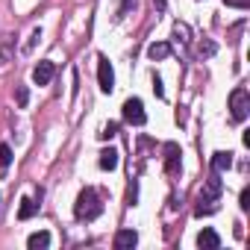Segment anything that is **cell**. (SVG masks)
Wrapping results in <instances>:
<instances>
[{"instance_id": "d6986e66", "label": "cell", "mask_w": 250, "mask_h": 250, "mask_svg": "<svg viewBox=\"0 0 250 250\" xmlns=\"http://www.w3.org/2000/svg\"><path fill=\"white\" fill-rule=\"evenodd\" d=\"M153 94H156V97H165V88H162V80H159L156 74H153Z\"/></svg>"}, {"instance_id": "8fae6325", "label": "cell", "mask_w": 250, "mask_h": 250, "mask_svg": "<svg viewBox=\"0 0 250 250\" xmlns=\"http://www.w3.org/2000/svg\"><path fill=\"white\" fill-rule=\"evenodd\" d=\"M27 247L30 250H44V247H50V232H33L30 238H27Z\"/></svg>"}, {"instance_id": "ac0fdd59", "label": "cell", "mask_w": 250, "mask_h": 250, "mask_svg": "<svg viewBox=\"0 0 250 250\" xmlns=\"http://www.w3.org/2000/svg\"><path fill=\"white\" fill-rule=\"evenodd\" d=\"M224 6H232V9H247L250 0H224Z\"/></svg>"}, {"instance_id": "3957f363", "label": "cell", "mask_w": 250, "mask_h": 250, "mask_svg": "<svg viewBox=\"0 0 250 250\" xmlns=\"http://www.w3.org/2000/svg\"><path fill=\"white\" fill-rule=\"evenodd\" d=\"M121 115L127 124H133V127H142V124L147 121V112H145V103L139 97H130V100H124L121 106Z\"/></svg>"}, {"instance_id": "9a60e30c", "label": "cell", "mask_w": 250, "mask_h": 250, "mask_svg": "<svg viewBox=\"0 0 250 250\" xmlns=\"http://www.w3.org/2000/svg\"><path fill=\"white\" fill-rule=\"evenodd\" d=\"M15 100H18V106H21V109L30 103V91H27V85H18V91H15Z\"/></svg>"}, {"instance_id": "2e32d148", "label": "cell", "mask_w": 250, "mask_h": 250, "mask_svg": "<svg viewBox=\"0 0 250 250\" xmlns=\"http://www.w3.org/2000/svg\"><path fill=\"white\" fill-rule=\"evenodd\" d=\"M115 136H118V124H106V127L100 130V139H103V142H109V139H115Z\"/></svg>"}, {"instance_id": "5b68a950", "label": "cell", "mask_w": 250, "mask_h": 250, "mask_svg": "<svg viewBox=\"0 0 250 250\" xmlns=\"http://www.w3.org/2000/svg\"><path fill=\"white\" fill-rule=\"evenodd\" d=\"M53 74H56V65H53L50 59H44V62H39V65L33 68V83H36V85H47V83L53 80Z\"/></svg>"}, {"instance_id": "30bf717a", "label": "cell", "mask_w": 250, "mask_h": 250, "mask_svg": "<svg viewBox=\"0 0 250 250\" xmlns=\"http://www.w3.org/2000/svg\"><path fill=\"white\" fill-rule=\"evenodd\" d=\"M147 56H150L153 62L168 59V56H171V44H168V42H153V44L147 47Z\"/></svg>"}, {"instance_id": "277c9868", "label": "cell", "mask_w": 250, "mask_h": 250, "mask_svg": "<svg viewBox=\"0 0 250 250\" xmlns=\"http://www.w3.org/2000/svg\"><path fill=\"white\" fill-rule=\"evenodd\" d=\"M97 83H100V91L112 94V88H115V71H112V65H109L106 56H97Z\"/></svg>"}, {"instance_id": "4fadbf2b", "label": "cell", "mask_w": 250, "mask_h": 250, "mask_svg": "<svg viewBox=\"0 0 250 250\" xmlns=\"http://www.w3.org/2000/svg\"><path fill=\"white\" fill-rule=\"evenodd\" d=\"M36 212H39V203L30 200V197H24V200H21V209H18V218H21V221H30Z\"/></svg>"}, {"instance_id": "5bb4252c", "label": "cell", "mask_w": 250, "mask_h": 250, "mask_svg": "<svg viewBox=\"0 0 250 250\" xmlns=\"http://www.w3.org/2000/svg\"><path fill=\"white\" fill-rule=\"evenodd\" d=\"M9 165H12V147L9 145H0V168L6 171Z\"/></svg>"}, {"instance_id": "ba28073f", "label": "cell", "mask_w": 250, "mask_h": 250, "mask_svg": "<svg viewBox=\"0 0 250 250\" xmlns=\"http://www.w3.org/2000/svg\"><path fill=\"white\" fill-rule=\"evenodd\" d=\"M197 247H200V250H218V247H221V235L206 227V229L197 232Z\"/></svg>"}, {"instance_id": "9c48e42d", "label": "cell", "mask_w": 250, "mask_h": 250, "mask_svg": "<svg viewBox=\"0 0 250 250\" xmlns=\"http://www.w3.org/2000/svg\"><path fill=\"white\" fill-rule=\"evenodd\" d=\"M229 168H232V153H229V150H218V153H212V171L224 174V171H229Z\"/></svg>"}, {"instance_id": "ffe728a7", "label": "cell", "mask_w": 250, "mask_h": 250, "mask_svg": "<svg viewBox=\"0 0 250 250\" xmlns=\"http://www.w3.org/2000/svg\"><path fill=\"white\" fill-rule=\"evenodd\" d=\"M241 209H250V188H244L241 191V203H238Z\"/></svg>"}, {"instance_id": "52a82bcc", "label": "cell", "mask_w": 250, "mask_h": 250, "mask_svg": "<svg viewBox=\"0 0 250 250\" xmlns=\"http://www.w3.org/2000/svg\"><path fill=\"white\" fill-rule=\"evenodd\" d=\"M165 171H168L171 177L180 174V147H177L174 142L165 145Z\"/></svg>"}, {"instance_id": "7c38bea8", "label": "cell", "mask_w": 250, "mask_h": 250, "mask_svg": "<svg viewBox=\"0 0 250 250\" xmlns=\"http://www.w3.org/2000/svg\"><path fill=\"white\" fill-rule=\"evenodd\" d=\"M100 168H103V171H115V168H118V150L106 147V150L100 153Z\"/></svg>"}, {"instance_id": "8992f818", "label": "cell", "mask_w": 250, "mask_h": 250, "mask_svg": "<svg viewBox=\"0 0 250 250\" xmlns=\"http://www.w3.org/2000/svg\"><path fill=\"white\" fill-rule=\"evenodd\" d=\"M136 244H139L136 229H118L115 232V250H133Z\"/></svg>"}, {"instance_id": "7a4b0ae2", "label": "cell", "mask_w": 250, "mask_h": 250, "mask_svg": "<svg viewBox=\"0 0 250 250\" xmlns=\"http://www.w3.org/2000/svg\"><path fill=\"white\" fill-rule=\"evenodd\" d=\"M247 115H250V94H247L244 85H238V88H232V94H229V118H232L235 124H241Z\"/></svg>"}, {"instance_id": "e0dca14e", "label": "cell", "mask_w": 250, "mask_h": 250, "mask_svg": "<svg viewBox=\"0 0 250 250\" xmlns=\"http://www.w3.org/2000/svg\"><path fill=\"white\" fill-rule=\"evenodd\" d=\"M130 9H136V0H124V3H121V9H118V18H124V15H127Z\"/></svg>"}, {"instance_id": "6da1fadb", "label": "cell", "mask_w": 250, "mask_h": 250, "mask_svg": "<svg viewBox=\"0 0 250 250\" xmlns=\"http://www.w3.org/2000/svg\"><path fill=\"white\" fill-rule=\"evenodd\" d=\"M100 212H103V203H100V194L94 191V188H83L80 191V197H77V203H74V215H77V221H94V218H100Z\"/></svg>"}]
</instances>
